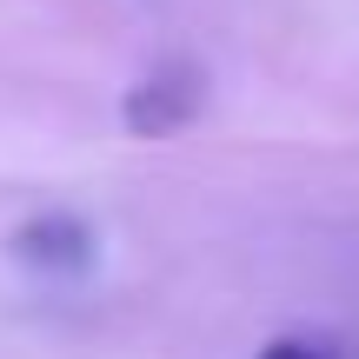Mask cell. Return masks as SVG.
<instances>
[{
  "label": "cell",
  "instance_id": "3957f363",
  "mask_svg": "<svg viewBox=\"0 0 359 359\" xmlns=\"http://www.w3.org/2000/svg\"><path fill=\"white\" fill-rule=\"evenodd\" d=\"M259 359H339L333 346H320V339H273Z\"/></svg>",
  "mask_w": 359,
  "mask_h": 359
},
{
  "label": "cell",
  "instance_id": "6da1fadb",
  "mask_svg": "<svg viewBox=\"0 0 359 359\" xmlns=\"http://www.w3.org/2000/svg\"><path fill=\"white\" fill-rule=\"evenodd\" d=\"M206 107V74L193 60H160L147 80H133L127 100H120V120H127V133H140V140H167L180 133L193 114Z\"/></svg>",
  "mask_w": 359,
  "mask_h": 359
},
{
  "label": "cell",
  "instance_id": "7a4b0ae2",
  "mask_svg": "<svg viewBox=\"0 0 359 359\" xmlns=\"http://www.w3.org/2000/svg\"><path fill=\"white\" fill-rule=\"evenodd\" d=\"M13 253H20L34 273L67 280V273H87L93 266V226L74 219V213H40V219H27V226L13 233Z\"/></svg>",
  "mask_w": 359,
  "mask_h": 359
}]
</instances>
